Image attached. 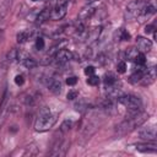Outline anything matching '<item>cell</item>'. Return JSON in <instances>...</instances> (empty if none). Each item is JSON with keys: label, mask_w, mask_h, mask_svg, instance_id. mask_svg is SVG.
Listing matches in <instances>:
<instances>
[{"label": "cell", "mask_w": 157, "mask_h": 157, "mask_svg": "<svg viewBox=\"0 0 157 157\" xmlns=\"http://www.w3.org/2000/svg\"><path fill=\"white\" fill-rule=\"evenodd\" d=\"M77 96H78L77 91H70L66 97H67V99H75V98H77Z\"/></svg>", "instance_id": "28"}, {"label": "cell", "mask_w": 157, "mask_h": 157, "mask_svg": "<svg viewBox=\"0 0 157 157\" xmlns=\"http://www.w3.org/2000/svg\"><path fill=\"white\" fill-rule=\"evenodd\" d=\"M103 81H104V83H105L107 87H110V86H114V85H115V82H117V77H115L114 74L108 72V74L104 75Z\"/></svg>", "instance_id": "15"}, {"label": "cell", "mask_w": 157, "mask_h": 157, "mask_svg": "<svg viewBox=\"0 0 157 157\" xmlns=\"http://www.w3.org/2000/svg\"><path fill=\"white\" fill-rule=\"evenodd\" d=\"M47 86H48V90L54 94H59L61 92V88H63V85H61L60 80L54 78V77H50L47 81Z\"/></svg>", "instance_id": "10"}, {"label": "cell", "mask_w": 157, "mask_h": 157, "mask_svg": "<svg viewBox=\"0 0 157 157\" xmlns=\"http://www.w3.org/2000/svg\"><path fill=\"white\" fill-rule=\"evenodd\" d=\"M71 126H72V121H71V120H65V121L61 124V126H60V131H61V132H66V131L70 130Z\"/></svg>", "instance_id": "23"}, {"label": "cell", "mask_w": 157, "mask_h": 157, "mask_svg": "<svg viewBox=\"0 0 157 157\" xmlns=\"http://www.w3.org/2000/svg\"><path fill=\"white\" fill-rule=\"evenodd\" d=\"M118 102L123 104L129 112H139L142 108V102L139 97L134 94H125V96H119Z\"/></svg>", "instance_id": "3"}, {"label": "cell", "mask_w": 157, "mask_h": 157, "mask_svg": "<svg viewBox=\"0 0 157 157\" xmlns=\"http://www.w3.org/2000/svg\"><path fill=\"white\" fill-rule=\"evenodd\" d=\"M88 2H94V1H97V0H87Z\"/></svg>", "instance_id": "32"}, {"label": "cell", "mask_w": 157, "mask_h": 157, "mask_svg": "<svg viewBox=\"0 0 157 157\" xmlns=\"http://www.w3.org/2000/svg\"><path fill=\"white\" fill-rule=\"evenodd\" d=\"M15 83H16L17 86H22V85L25 83L23 76H22V75H16V76H15Z\"/></svg>", "instance_id": "27"}, {"label": "cell", "mask_w": 157, "mask_h": 157, "mask_svg": "<svg viewBox=\"0 0 157 157\" xmlns=\"http://www.w3.org/2000/svg\"><path fill=\"white\" fill-rule=\"evenodd\" d=\"M134 63L137 65V66H144L145 64H146V59H145V54L144 53H139L137 54V56L135 58V60H134Z\"/></svg>", "instance_id": "19"}, {"label": "cell", "mask_w": 157, "mask_h": 157, "mask_svg": "<svg viewBox=\"0 0 157 157\" xmlns=\"http://www.w3.org/2000/svg\"><path fill=\"white\" fill-rule=\"evenodd\" d=\"M16 59H18V52H17L16 49H11V50L7 53V55H6V58H5V61L11 64V63L15 61Z\"/></svg>", "instance_id": "17"}, {"label": "cell", "mask_w": 157, "mask_h": 157, "mask_svg": "<svg viewBox=\"0 0 157 157\" xmlns=\"http://www.w3.org/2000/svg\"><path fill=\"white\" fill-rule=\"evenodd\" d=\"M139 136L144 140H147V141H155L156 140V126L151 125L147 128H142L139 131Z\"/></svg>", "instance_id": "7"}, {"label": "cell", "mask_w": 157, "mask_h": 157, "mask_svg": "<svg viewBox=\"0 0 157 157\" xmlns=\"http://www.w3.org/2000/svg\"><path fill=\"white\" fill-rule=\"evenodd\" d=\"M29 33L28 32H26V31H23V32H20L18 34H17V42L18 43H25V42H27L28 39H29Z\"/></svg>", "instance_id": "20"}, {"label": "cell", "mask_w": 157, "mask_h": 157, "mask_svg": "<svg viewBox=\"0 0 157 157\" xmlns=\"http://www.w3.org/2000/svg\"><path fill=\"white\" fill-rule=\"evenodd\" d=\"M44 47H45L44 39H43V38H37V39H36V48H37L38 50H43Z\"/></svg>", "instance_id": "24"}, {"label": "cell", "mask_w": 157, "mask_h": 157, "mask_svg": "<svg viewBox=\"0 0 157 157\" xmlns=\"http://www.w3.org/2000/svg\"><path fill=\"white\" fill-rule=\"evenodd\" d=\"M67 12V0H59L54 9L52 10V18L53 20H61L65 17Z\"/></svg>", "instance_id": "5"}, {"label": "cell", "mask_w": 157, "mask_h": 157, "mask_svg": "<svg viewBox=\"0 0 157 157\" xmlns=\"http://www.w3.org/2000/svg\"><path fill=\"white\" fill-rule=\"evenodd\" d=\"M85 74H86L87 76L93 75V74H94V67H93V66H87V67L85 69Z\"/></svg>", "instance_id": "30"}, {"label": "cell", "mask_w": 157, "mask_h": 157, "mask_svg": "<svg viewBox=\"0 0 157 157\" xmlns=\"http://www.w3.org/2000/svg\"><path fill=\"white\" fill-rule=\"evenodd\" d=\"M54 59H55V61H56L59 65H64V64L69 63V61L72 59V54H71V52H69L67 49H60V50L56 52Z\"/></svg>", "instance_id": "6"}, {"label": "cell", "mask_w": 157, "mask_h": 157, "mask_svg": "<svg viewBox=\"0 0 157 157\" xmlns=\"http://www.w3.org/2000/svg\"><path fill=\"white\" fill-rule=\"evenodd\" d=\"M119 33H120V36H119V39H121V40H129L130 39V34L125 31V29H120L119 31Z\"/></svg>", "instance_id": "25"}, {"label": "cell", "mask_w": 157, "mask_h": 157, "mask_svg": "<svg viewBox=\"0 0 157 157\" xmlns=\"http://www.w3.org/2000/svg\"><path fill=\"white\" fill-rule=\"evenodd\" d=\"M155 78H156V71H155V67H148L145 70L144 75H142V78H141V85L144 86H148L151 83L155 82Z\"/></svg>", "instance_id": "8"}, {"label": "cell", "mask_w": 157, "mask_h": 157, "mask_svg": "<svg viewBox=\"0 0 157 157\" xmlns=\"http://www.w3.org/2000/svg\"><path fill=\"white\" fill-rule=\"evenodd\" d=\"M136 44H137V48L141 53H148L152 49V42L148 38H145V37H137L136 38Z\"/></svg>", "instance_id": "9"}, {"label": "cell", "mask_w": 157, "mask_h": 157, "mask_svg": "<svg viewBox=\"0 0 157 157\" xmlns=\"http://www.w3.org/2000/svg\"><path fill=\"white\" fill-rule=\"evenodd\" d=\"M0 71H1V70H0ZM0 77H1V72H0Z\"/></svg>", "instance_id": "33"}, {"label": "cell", "mask_w": 157, "mask_h": 157, "mask_svg": "<svg viewBox=\"0 0 157 157\" xmlns=\"http://www.w3.org/2000/svg\"><path fill=\"white\" fill-rule=\"evenodd\" d=\"M12 1L13 0H1V2H0V21L4 20L6 17V15L9 13Z\"/></svg>", "instance_id": "12"}, {"label": "cell", "mask_w": 157, "mask_h": 157, "mask_svg": "<svg viewBox=\"0 0 157 157\" xmlns=\"http://www.w3.org/2000/svg\"><path fill=\"white\" fill-rule=\"evenodd\" d=\"M136 150L140 152H144V153H156L157 152V145L155 144V141L145 142V144H137Z\"/></svg>", "instance_id": "11"}, {"label": "cell", "mask_w": 157, "mask_h": 157, "mask_svg": "<svg viewBox=\"0 0 157 157\" xmlns=\"http://www.w3.org/2000/svg\"><path fill=\"white\" fill-rule=\"evenodd\" d=\"M117 70H118V72L124 74V72L126 71V64H125V61H120V63H118V65H117Z\"/></svg>", "instance_id": "26"}, {"label": "cell", "mask_w": 157, "mask_h": 157, "mask_svg": "<svg viewBox=\"0 0 157 157\" xmlns=\"http://www.w3.org/2000/svg\"><path fill=\"white\" fill-rule=\"evenodd\" d=\"M22 65L27 69H34L37 66V61L34 59L29 58V56H26V58L22 59Z\"/></svg>", "instance_id": "16"}, {"label": "cell", "mask_w": 157, "mask_h": 157, "mask_svg": "<svg viewBox=\"0 0 157 157\" xmlns=\"http://www.w3.org/2000/svg\"><path fill=\"white\" fill-rule=\"evenodd\" d=\"M55 121H56V114L53 113V110L49 107H43L36 118L34 129L36 131H39V132L47 131L50 128H53Z\"/></svg>", "instance_id": "2"}, {"label": "cell", "mask_w": 157, "mask_h": 157, "mask_svg": "<svg viewBox=\"0 0 157 157\" xmlns=\"http://www.w3.org/2000/svg\"><path fill=\"white\" fill-rule=\"evenodd\" d=\"M48 16H49V11H48V9H44V10H42V11L39 12L37 20H38V22H43L44 20L48 18Z\"/></svg>", "instance_id": "22"}, {"label": "cell", "mask_w": 157, "mask_h": 157, "mask_svg": "<svg viewBox=\"0 0 157 157\" xmlns=\"http://www.w3.org/2000/svg\"><path fill=\"white\" fill-rule=\"evenodd\" d=\"M76 82H77V77H75V76L67 77V80H66V83H67V85H70V86H74Z\"/></svg>", "instance_id": "29"}, {"label": "cell", "mask_w": 157, "mask_h": 157, "mask_svg": "<svg viewBox=\"0 0 157 157\" xmlns=\"http://www.w3.org/2000/svg\"><path fill=\"white\" fill-rule=\"evenodd\" d=\"M140 53V50L139 49H135V48H130L129 50H126V53H125V55H126V59L128 60H130V61H134L135 60V58L137 56V54Z\"/></svg>", "instance_id": "18"}, {"label": "cell", "mask_w": 157, "mask_h": 157, "mask_svg": "<svg viewBox=\"0 0 157 157\" xmlns=\"http://www.w3.org/2000/svg\"><path fill=\"white\" fill-rule=\"evenodd\" d=\"M93 13H94V9H93L92 6H87V7H85V9L81 10V12L78 13V18H80L81 21H85V20L91 18V16H92Z\"/></svg>", "instance_id": "13"}, {"label": "cell", "mask_w": 157, "mask_h": 157, "mask_svg": "<svg viewBox=\"0 0 157 157\" xmlns=\"http://www.w3.org/2000/svg\"><path fill=\"white\" fill-rule=\"evenodd\" d=\"M32 1H37V0H32Z\"/></svg>", "instance_id": "34"}, {"label": "cell", "mask_w": 157, "mask_h": 157, "mask_svg": "<svg viewBox=\"0 0 157 157\" xmlns=\"http://www.w3.org/2000/svg\"><path fill=\"white\" fill-rule=\"evenodd\" d=\"M147 119H148V114L145 112H141V110L129 112V115H126V118L115 128V132L118 135H125L131 130H134L135 128L144 124Z\"/></svg>", "instance_id": "1"}, {"label": "cell", "mask_w": 157, "mask_h": 157, "mask_svg": "<svg viewBox=\"0 0 157 157\" xmlns=\"http://www.w3.org/2000/svg\"><path fill=\"white\" fill-rule=\"evenodd\" d=\"M144 72H145V67L140 66V69L135 70V71L131 74V76H130V82H132V83H137V82H140L141 78H142Z\"/></svg>", "instance_id": "14"}, {"label": "cell", "mask_w": 157, "mask_h": 157, "mask_svg": "<svg viewBox=\"0 0 157 157\" xmlns=\"http://www.w3.org/2000/svg\"><path fill=\"white\" fill-rule=\"evenodd\" d=\"M144 6H145V2L142 0H131L126 6V17L129 20L139 17L142 12Z\"/></svg>", "instance_id": "4"}, {"label": "cell", "mask_w": 157, "mask_h": 157, "mask_svg": "<svg viewBox=\"0 0 157 157\" xmlns=\"http://www.w3.org/2000/svg\"><path fill=\"white\" fill-rule=\"evenodd\" d=\"M153 28H155V26H153V25L146 26V28H145V32H146V33H151V32L153 31Z\"/></svg>", "instance_id": "31"}, {"label": "cell", "mask_w": 157, "mask_h": 157, "mask_svg": "<svg viewBox=\"0 0 157 157\" xmlns=\"http://www.w3.org/2000/svg\"><path fill=\"white\" fill-rule=\"evenodd\" d=\"M87 83L91 85V86H97V85L99 83V77L96 76L94 74H93V75H90L88 78H87Z\"/></svg>", "instance_id": "21"}]
</instances>
